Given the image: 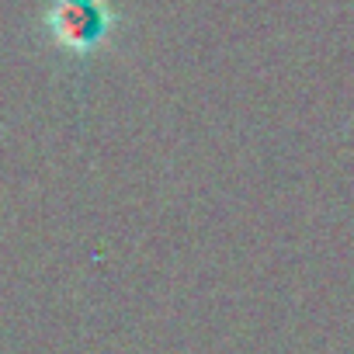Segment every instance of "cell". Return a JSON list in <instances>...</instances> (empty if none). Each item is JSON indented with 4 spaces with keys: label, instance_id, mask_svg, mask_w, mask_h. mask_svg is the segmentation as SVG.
<instances>
[{
    "label": "cell",
    "instance_id": "obj_1",
    "mask_svg": "<svg viewBox=\"0 0 354 354\" xmlns=\"http://www.w3.org/2000/svg\"><path fill=\"white\" fill-rule=\"evenodd\" d=\"M49 28L66 49L87 53L104 39L108 11L101 0H56L49 11Z\"/></svg>",
    "mask_w": 354,
    "mask_h": 354
}]
</instances>
